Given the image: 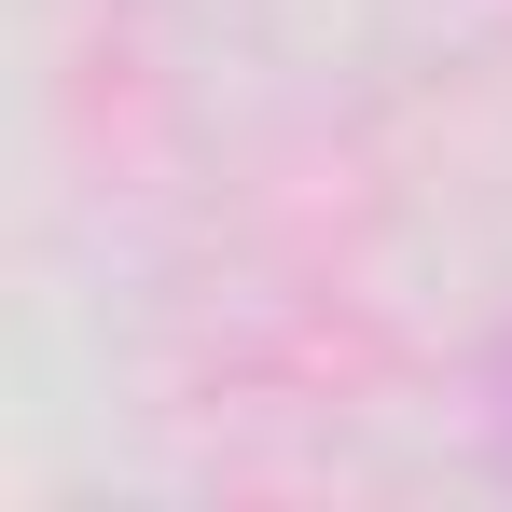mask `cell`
I'll use <instances>...</instances> for the list:
<instances>
[{"label":"cell","mask_w":512,"mask_h":512,"mask_svg":"<svg viewBox=\"0 0 512 512\" xmlns=\"http://www.w3.org/2000/svg\"><path fill=\"white\" fill-rule=\"evenodd\" d=\"M499 457H512V416H499Z\"/></svg>","instance_id":"1"}]
</instances>
